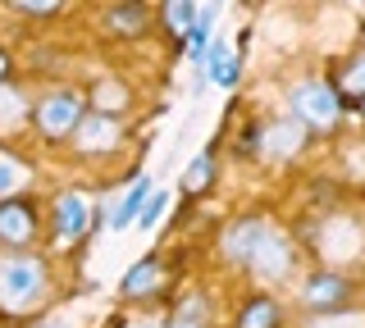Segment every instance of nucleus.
<instances>
[{
    "label": "nucleus",
    "instance_id": "1",
    "mask_svg": "<svg viewBox=\"0 0 365 328\" xmlns=\"http://www.w3.org/2000/svg\"><path fill=\"white\" fill-rule=\"evenodd\" d=\"M46 292V260L28 251L0 255V310L23 314Z\"/></svg>",
    "mask_w": 365,
    "mask_h": 328
},
{
    "label": "nucleus",
    "instance_id": "2",
    "mask_svg": "<svg viewBox=\"0 0 365 328\" xmlns=\"http://www.w3.org/2000/svg\"><path fill=\"white\" fill-rule=\"evenodd\" d=\"M288 105L302 128H334L342 119V100L329 83H297L288 92Z\"/></svg>",
    "mask_w": 365,
    "mask_h": 328
},
{
    "label": "nucleus",
    "instance_id": "3",
    "mask_svg": "<svg viewBox=\"0 0 365 328\" xmlns=\"http://www.w3.org/2000/svg\"><path fill=\"white\" fill-rule=\"evenodd\" d=\"M83 119H87V100L78 92H51V96L37 100V128H41V137H51V142L73 137Z\"/></svg>",
    "mask_w": 365,
    "mask_h": 328
},
{
    "label": "nucleus",
    "instance_id": "4",
    "mask_svg": "<svg viewBox=\"0 0 365 328\" xmlns=\"http://www.w3.org/2000/svg\"><path fill=\"white\" fill-rule=\"evenodd\" d=\"M347 301H351V282L342 278V274H329V269L311 274V278H306V287H302V305L311 314H338Z\"/></svg>",
    "mask_w": 365,
    "mask_h": 328
},
{
    "label": "nucleus",
    "instance_id": "5",
    "mask_svg": "<svg viewBox=\"0 0 365 328\" xmlns=\"http://www.w3.org/2000/svg\"><path fill=\"white\" fill-rule=\"evenodd\" d=\"M247 265L256 269L260 278H269V282L288 278V274H292V242H288L279 228H265V237L256 242V251L247 255Z\"/></svg>",
    "mask_w": 365,
    "mask_h": 328
},
{
    "label": "nucleus",
    "instance_id": "6",
    "mask_svg": "<svg viewBox=\"0 0 365 328\" xmlns=\"http://www.w3.org/2000/svg\"><path fill=\"white\" fill-rule=\"evenodd\" d=\"M32 237H37V210H32L28 201H19V196L0 201V242L23 251Z\"/></svg>",
    "mask_w": 365,
    "mask_h": 328
},
{
    "label": "nucleus",
    "instance_id": "7",
    "mask_svg": "<svg viewBox=\"0 0 365 328\" xmlns=\"http://www.w3.org/2000/svg\"><path fill=\"white\" fill-rule=\"evenodd\" d=\"M87 223H91L87 196H78V191L55 196V242H78V237H87Z\"/></svg>",
    "mask_w": 365,
    "mask_h": 328
},
{
    "label": "nucleus",
    "instance_id": "8",
    "mask_svg": "<svg viewBox=\"0 0 365 328\" xmlns=\"http://www.w3.org/2000/svg\"><path fill=\"white\" fill-rule=\"evenodd\" d=\"M302 146H306V128L297 119H279L260 132V151H265L269 160H292Z\"/></svg>",
    "mask_w": 365,
    "mask_h": 328
},
{
    "label": "nucleus",
    "instance_id": "9",
    "mask_svg": "<svg viewBox=\"0 0 365 328\" xmlns=\"http://www.w3.org/2000/svg\"><path fill=\"white\" fill-rule=\"evenodd\" d=\"M114 142H119V119L114 115H87L73 132L78 151H110Z\"/></svg>",
    "mask_w": 365,
    "mask_h": 328
},
{
    "label": "nucleus",
    "instance_id": "10",
    "mask_svg": "<svg viewBox=\"0 0 365 328\" xmlns=\"http://www.w3.org/2000/svg\"><path fill=\"white\" fill-rule=\"evenodd\" d=\"M151 28V9L146 5H110L106 9V32L114 37H142Z\"/></svg>",
    "mask_w": 365,
    "mask_h": 328
},
{
    "label": "nucleus",
    "instance_id": "11",
    "mask_svg": "<svg viewBox=\"0 0 365 328\" xmlns=\"http://www.w3.org/2000/svg\"><path fill=\"white\" fill-rule=\"evenodd\" d=\"M201 64H205V78H210L215 87H233L237 83V60H233V51H228L224 37H215L210 46H205Z\"/></svg>",
    "mask_w": 365,
    "mask_h": 328
},
{
    "label": "nucleus",
    "instance_id": "12",
    "mask_svg": "<svg viewBox=\"0 0 365 328\" xmlns=\"http://www.w3.org/2000/svg\"><path fill=\"white\" fill-rule=\"evenodd\" d=\"M265 228H269L265 219H242V223H233V228L224 233V255H228V260H242V265H247V255L256 251V242L265 237Z\"/></svg>",
    "mask_w": 365,
    "mask_h": 328
},
{
    "label": "nucleus",
    "instance_id": "13",
    "mask_svg": "<svg viewBox=\"0 0 365 328\" xmlns=\"http://www.w3.org/2000/svg\"><path fill=\"white\" fill-rule=\"evenodd\" d=\"M151 191H155V187H151V178H137L133 191H128V196H123L119 206L110 210V228L119 233V228H128V223H137V214H142L146 201H151Z\"/></svg>",
    "mask_w": 365,
    "mask_h": 328
},
{
    "label": "nucleus",
    "instance_id": "14",
    "mask_svg": "<svg viewBox=\"0 0 365 328\" xmlns=\"http://www.w3.org/2000/svg\"><path fill=\"white\" fill-rule=\"evenodd\" d=\"M237 328H279V305L269 297H251L237 310Z\"/></svg>",
    "mask_w": 365,
    "mask_h": 328
},
{
    "label": "nucleus",
    "instance_id": "15",
    "mask_svg": "<svg viewBox=\"0 0 365 328\" xmlns=\"http://www.w3.org/2000/svg\"><path fill=\"white\" fill-rule=\"evenodd\" d=\"M160 260H142V265H133L128 269V278H123V297H146V292H155L160 287Z\"/></svg>",
    "mask_w": 365,
    "mask_h": 328
},
{
    "label": "nucleus",
    "instance_id": "16",
    "mask_svg": "<svg viewBox=\"0 0 365 328\" xmlns=\"http://www.w3.org/2000/svg\"><path fill=\"white\" fill-rule=\"evenodd\" d=\"M210 183H215V155L201 151L197 160L182 169V196H197V191H205Z\"/></svg>",
    "mask_w": 365,
    "mask_h": 328
},
{
    "label": "nucleus",
    "instance_id": "17",
    "mask_svg": "<svg viewBox=\"0 0 365 328\" xmlns=\"http://www.w3.org/2000/svg\"><path fill=\"white\" fill-rule=\"evenodd\" d=\"M197 9H201V5H187V0H169V5H160V14H165V28L182 37V32L197 28Z\"/></svg>",
    "mask_w": 365,
    "mask_h": 328
},
{
    "label": "nucleus",
    "instance_id": "18",
    "mask_svg": "<svg viewBox=\"0 0 365 328\" xmlns=\"http://www.w3.org/2000/svg\"><path fill=\"white\" fill-rule=\"evenodd\" d=\"M23 183H28V169H23L9 151H0V201H9Z\"/></svg>",
    "mask_w": 365,
    "mask_h": 328
},
{
    "label": "nucleus",
    "instance_id": "19",
    "mask_svg": "<svg viewBox=\"0 0 365 328\" xmlns=\"http://www.w3.org/2000/svg\"><path fill=\"white\" fill-rule=\"evenodd\" d=\"M91 100H96L101 115H110V110H123V105H128V92H123V83H101L96 92H91Z\"/></svg>",
    "mask_w": 365,
    "mask_h": 328
},
{
    "label": "nucleus",
    "instance_id": "20",
    "mask_svg": "<svg viewBox=\"0 0 365 328\" xmlns=\"http://www.w3.org/2000/svg\"><path fill=\"white\" fill-rule=\"evenodd\" d=\"M165 210H169V191H151V201L142 206V214H137V228H155L160 219H165Z\"/></svg>",
    "mask_w": 365,
    "mask_h": 328
},
{
    "label": "nucleus",
    "instance_id": "21",
    "mask_svg": "<svg viewBox=\"0 0 365 328\" xmlns=\"http://www.w3.org/2000/svg\"><path fill=\"white\" fill-rule=\"evenodd\" d=\"M342 87H347V92H356V96H365V55H356V60L347 64V78H342Z\"/></svg>",
    "mask_w": 365,
    "mask_h": 328
},
{
    "label": "nucleus",
    "instance_id": "22",
    "mask_svg": "<svg viewBox=\"0 0 365 328\" xmlns=\"http://www.w3.org/2000/svg\"><path fill=\"white\" fill-rule=\"evenodd\" d=\"M19 14H60V5L55 0H19Z\"/></svg>",
    "mask_w": 365,
    "mask_h": 328
},
{
    "label": "nucleus",
    "instance_id": "23",
    "mask_svg": "<svg viewBox=\"0 0 365 328\" xmlns=\"http://www.w3.org/2000/svg\"><path fill=\"white\" fill-rule=\"evenodd\" d=\"M169 328H201V324H197V314H178V319L169 324Z\"/></svg>",
    "mask_w": 365,
    "mask_h": 328
},
{
    "label": "nucleus",
    "instance_id": "24",
    "mask_svg": "<svg viewBox=\"0 0 365 328\" xmlns=\"http://www.w3.org/2000/svg\"><path fill=\"white\" fill-rule=\"evenodd\" d=\"M37 328H73V324H64V319H46V324H37Z\"/></svg>",
    "mask_w": 365,
    "mask_h": 328
},
{
    "label": "nucleus",
    "instance_id": "25",
    "mask_svg": "<svg viewBox=\"0 0 365 328\" xmlns=\"http://www.w3.org/2000/svg\"><path fill=\"white\" fill-rule=\"evenodd\" d=\"M5 73H9V55L0 51V78H5Z\"/></svg>",
    "mask_w": 365,
    "mask_h": 328
},
{
    "label": "nucleus",
    "instance_id": "26",
    "mask_svg": "<svg viewBox=\"0 0 365 328\" xmlns=\"http://www.w3.org/2000/svg\"><path fill=\"white\" fill-rule=\"evenodd\" d=\"M128 328H160L155 319H137V324H128Z\"/></svg>",
    "mask_w": 365,
    "mask_h": 328
},
{
    "label": "nucleus",
    "instance_id": "27",
    "mask_svg": "<svg viewBox=\"0 0 365 328\" xmlns=\"http://www.w3.org/2000/svg\"><path fill=\"white\" fill-rule=\"evenodd\" d=\"M361 119H365V96H361Z\"/></svg>",
    "mask_w": 365,
    "mask_h": 328
}]
</instances>
